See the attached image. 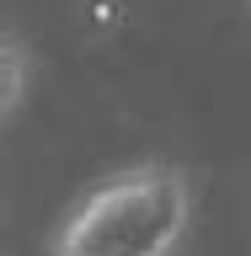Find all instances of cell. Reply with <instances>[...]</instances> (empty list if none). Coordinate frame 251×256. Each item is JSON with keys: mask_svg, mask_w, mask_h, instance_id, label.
Masks as SVG:
<instances>
[{"mask_svg": "<svg viewBox=\"0 0 251 256\" xmlns=\"http://www.w3.org/2000/svg\"><path fill=\"white\" fill-rule=\"evenodd\" d=\"M192 214V187L176 166H134L107 176L64 219L48 256H166Z\"/></svg>", "mask_w": 251, "mask_h": 256, "instance_id": "6da1fadb", "label": "cell"}, {"mask_svg": "<svg viewBox=\"0 0 251 256\" xmlns=\"http://www.w3.org/2000/svg\"><path fill=\"white\" fill-rule=\"evenodd\" d=\"M16 96H22V48L6 43V112L16 107Z\"/></svg>", "mask_w": 251, "mask_h": 256, "instance_id": "7a4b0ae2", "label": "cell"}]
</instances>
